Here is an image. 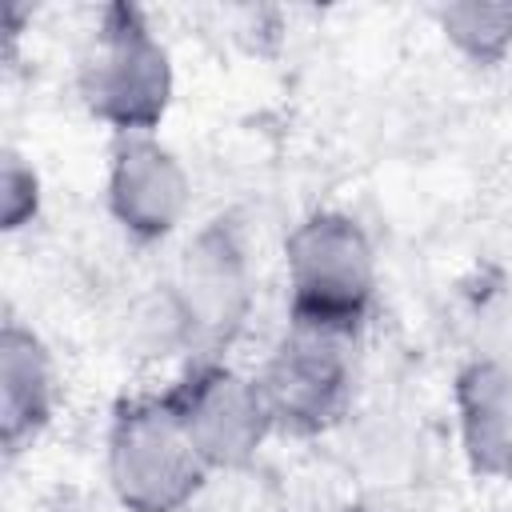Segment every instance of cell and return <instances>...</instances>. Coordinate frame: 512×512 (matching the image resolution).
Returning a JSON list of instances; mask_svg holds the SVG:
<instances>
[{
	"instance_id": "2",
	"label": "cell",
	"mask_w": 512,
	"mask_h": 512,
	"mask_svg": "<svg viewBox=\"0 0 512 512\" xmlns=\"http://www.w3.org/2000/svg\"><path fill=\"white\" fill-rule=\"evenodd\" d=\"M168 396H144L116 408L108 428V484L128 512H180L208 480Z\"/></svg>"
},
{
	"instance_id": "6",
	"label": "cell",
	"mask_w": 512,
	"mask_h": 512,
	"mask_svg": "<svg viewBox=\"0 0 512 512\" xmlns=\"http://www.w3.org/2000/svg\"><path fill=\"white\" fill-rule=\"evenodd\" d=\"M168 400L176 404L192 444L200 448L212 472L248 464L268 440V432H276L256 376H244L216 360H200L168 392Z\"/></svg>"
},
{
	"instance_id": "11",
	"label": "cell",
	"mask_w": 512,
	"mask_h": 512,
	"mask_svg": "<svg viewBox=\"0 0 512 512\" xmlns=\"http://www.w3.org/2000/svg\"><path fill=\"white\" fill-rule=\"evenodd\" d=\"M40 212V180L32 172V164L20 152H4V172H0V220L4 232L24 228L32 216Z\"/></svg>"
},
{
	"instance_id": "7",
	"label": "cell",
	"mask_w": 512,
	"mask_h": 512,
	"mask_svg": "<svg viewBox=\"0 0 512 512\" xmlns=\"http://www.w3.org/2000/svg\"><path fill=\"white\" fill-rule=\"evenodd\" d=\"M188 172L156 136H120L108 164V212L136 240H164L188 212Z\"/></svg>"
},
{
	"instance_id": "9",
	"label": "cell",
	"mask_w": 512,
	"mask_h": 512,
	"mask_svg": "<svg viewBox=\"0 0 512 512\" xmlns=\"http://www.w3.org/2000/svg\"><path fill=\"white\" fill-rule=\"evenodd\" d=\"M460 444L476 472L500 476L512 452V368L496 356H480L456 376Z\"/></svg>"
},
{
	"instance_id": "4",
	"label": "cell",
	"mask_w": 512,
	"mask_h": 512,
	"mask_svg": "<svg viewBox=\"0 0 512 512\" xmlns=\"http://www.w3.org/2000/svg\"><path fill=\"white\" fill-rule=\"evenodd\" d=\"M272 428L312 436L336 424L352 400V332L288 320L256 372Z\"/></svg>"
},
{
	"instance_id": "12",
	"label": "cell",
	"mask_w": 512,
	"mask_h": 512,
	"mask_svg": "<svg viewBox=\"0 0 512 512\" xmlns=\"http://www.w3.org/2000/svg\"><path fill=\"white\" fill-rule=\"evenodd\" d=\"M500 476H504V480L512 484V452H508V460H504V472H500Z\"/></svg>"
},
{
	"instance_id": "3",
	"label": "cell",
	"mask_w": 512,
	"mask_h": 512,
	"mask_svg": "<svg viewBox=\"0 0 512 512\" xmlns=\"http://www.w3.org/2000/svg\"><path fill=\"white\" fill-rule=\"evenodd\" d=\"M292 320L356 332L376 296V252L344 212H312L284 244Z\"/></svg>"
},
{
	"instance_id": "8",
	"label": "cell",
	"mask_w": 512,
	"mask_h": 512,
	"mask_svg": "<svg viewBox=\"0 0 512 512\" xmlns=\"http://www.w3.org/2000/svg\"><path fill=\"white\" fill-rule=\"evenodd\" d=\"M56 408V368L44 340L8 320L0 332V440L8 452H20L44 432Z\"/></svg>"
},
{
	"instance_id": "5",
	"label": "cell",
	"mask_w": 512,
	"mask_h": 512,
	"mask_svg": "<svg viewBox=\"0 0 512 512\" xmlns=\"http://www.w3.org/2000/svg\"><path fill=\"white\" fill-rule=\"evenodd\" d=\"M160 292L184 332V344L204 356L220 352L244 328V316L252 308L248 256L236 232L228 224L200 228Z\"/></svg>"
},
{
	"instance_id": "1",
	"label": "cell",
	"mask_w": 512,
	"mask_h": 512,
	"mask_svg": "<svg viewBox=\"0 0 512 512\" xmlns=\"http://www.w3.org/2000/svg\"><path fill=\"white\" fill-rule=\"evenodd\" d=\"M80 96L88 112L120 136H152L172 104V60L148 16L108 4L80 56Z\"/></svg>"
},
{
	"instance_id": "10",
	"label": "cell",
	"mask_w": 512,
	"mask_h": 512,
	"mask_svg": "<svg viewBox=\"0 0 512 512\" xmlns=\"http://www.w3.org/2000/svg\"><path fill=\"white\" fill-rule=\"evenodd\" d=\"M440 32L476 64H496L512 48V4H448L436 12Z\"/></svg>"
}]
</instances>
